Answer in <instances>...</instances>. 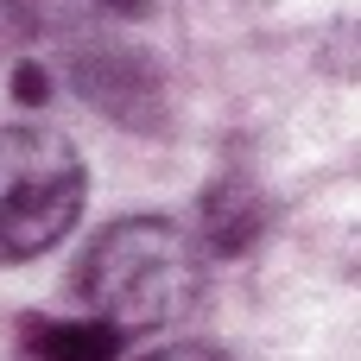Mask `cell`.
<instances>
[{"label": "cell", "instance_id": "cell-1", "mask_svg": "<svg viewBox=\"0 0 361 361\" xmlns=\"http://www.w3.org/2000/svg\"><path fill=\"white\" fill-rule=\"evenodd\" d=\"M197 286H203L197 241L159 216H127V222L102 228L76 267V292H82L89 317L114 336H152V330L178 324L197 305Z\"/></svg>", "mask_w": 361, "mask_h": 361}, {"label": "cell", "instance_id": "cell-2", "mask_svg": "<svg viewBox=\"0 0 361 361\" xmlns=\"http://www.w3.org/2000/svg\"><path fill=\"white\" fill-rule=\"evenodd\" d=\"M89 178L70 140L44 127H0V267L38 260L82 216Z\"/></svg>", "mask_w": 361, "mask_h": 361}, {"label": "cell", "instance_id": "cell-3", "mask_svg": "<svg viewBox=\"0 0 361 361\" xmlns=\"http://www.w3.org/2000/svg\"><path fill=\"white\" fill-rule=\"evenodd\" d=\"M70 76H76L82 102H89V108H102L108 121L152 127V121H159V108H165V70H159L146 51H127V44L82 51Z\"/></svg>", "mask_w": 361, "mask_h": 361}, {"label": "cell", "instance_id": "cell-4", "mask_svg": "<svg viewBox=\"0 0 361 361\" xmlns=\"http://www.w3.org/2000/svg\"><path fill=\"white\" fill-rule=\"evenodd\" d=\"M25 349L32 361H114L121 355V336L102 330L95 317H32L25 324Z\"/></svg>", "mask_w": 361, "mask_h": 361}, {"label": "cell", "instance_id": "cell-5", "mask_svg": "<svg viewBox=\"0 0 361 361\" xmlns=\"http://www.w3.org/2000/svg\"><path fill=\"white\" fill-rule=\"evenodd\" d=\"M203 235H209L216 254H241L260 235V197L241 190V184H216L203 197Z\"/></svg>", "mask_w": 361, "mask_h": 361}, {"label": "cell", "instance_id": "cell-6", "mask_svg": "<svg viewBox=\"0 0 361 361\" xmlns=\"http://www.w3.org/2000/svg\"><path fill=\"white\" fill-rule=\"evenodd\" d=\"M140 361H235V355H222L209 343H165V349H152V355H140Z\"/></svg>", "mask_w": 361, "mask_h": 361}, {"label": "cell", "instance_id": "cell-7", "mask_svg": "<svg viewBox=\"0 0 361 361\" xmlns=\"http://www.w3.org/2000/svg\"><path fill=\"white\" fill-rule=\"evenodd\" d=\"M95 6H108V13H121V19H140V13H152V0H95Z\"/></svg>", "mask_w": 361, "mask_h": 361}]
</instances>
